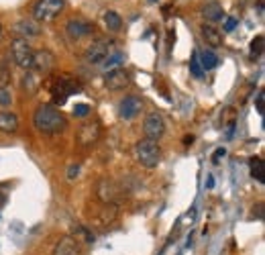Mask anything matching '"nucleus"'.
<instances>
[{
    "mask_svg": "<svg viewBox=\"0 0 265 255\" xmlns=\"http://www.w3.org/2000/svg\"><path fill=\"white\" fill-rule=\"evenodd\" d=\"M33 123L45 135H57V133H61L68 127V121L63 117V112L55 104H41L35 110Z\"/></svg>",
    "mask_w": 265,
    "mask_h": 255,
    "instance_id": "nucleus-1",
    "label": "nucleus"
},
{
    "mask_svg": "<svg viewBox=\"0 0 265 255\" xmlns=\"http://www.w3.org/2000/svg\"><path fill=\"white\" fill-rule=\"evenodd\" d=\"M135 155H137V161L149 170L157 168L161 161V149H159L157 141H151V139H141L135 145Z\"/></svg>",
    "mask_w": 265,
    "mask_h": 255,
    "instance_id": "nucleus-2",
    "label": "nucleus"
},
{
    "mask_svg": "<svg viewBox=\"0 0 265 255\" xmlns=\"http://www.w3.org/2000/svg\"><path fill=\"white\" fill-rule=\"evenodd\" d=\"M80 90H82V86L78 84V80H74V78H70V76H61V78H57V80L53 82V86H51L53 102L61 106L72 94H76V92H80Z\"/></svg>",
    "mask_w": 265,
    "mask_h": 255,
    "instance_id": "nucleus-3",
    "label": "nucleus"
},
{
    "mask_svg": "<svg viewBox=\"0 0 265 255\" xmlns=\"http://www.w3.org/2000/svg\"><path fill=\"white\" fill-rule=\"evenodd\" d=\"M10 53H12V61L23 67V69H33V49L27 43V39H14L10 43Z\"/></svg>",
    "mask_w": 265,
    "mask_h": 255,
    "instance_id": "nucleus-4",
    "label": "nucleus"
},
{
    "mask_svg": "<svg viewBox=\"0 0 265 255\" xmlns=\"http://www.w3.org/2000/svg\"><path fill=\"white\" fill-rule=\"evenodd\" d=\"M65 6V0H37L33 6L35 20H51L55 18Z\"/></svg>",
    "mask_w": 265,
    "mask_h": 255,
    "instance_id": "nucleus-5",
    "label": "nucleus"
},
{
    "mask_svg": "<svg viewBox=\"0 0 265 255\" xmlns=\"http://www.w3.org/2000/svg\"><path fill=\"white\" fill-rule=\"evenodd\" d=\"M96 196H98L104 204H117V202L123 198V188H121L115 180L102 178V180H98V184H96Z\"/></svg>",
    "mask_w": 265,
    "mask_h": 255,
    "instance_id": "nucleus-6",
    "label": "nucleus"
},
{
    "mask_svg": "<svg viewBox=\"0 0 265 255\" xmlns=\"http://www.w3.org/2000/svg\"><path fill=\"white\" fill-rule=\"evenodd\" d=\"M113 41H104V39H100V41H96V43H92L88 49H86V53H84V59L88 61V63H92V65H98V63H102L111 53H113Z\"/></svg>",
    "mask_w": 265,
    "mask_h": 255,
    "instance_id": "nucleus-7",
    "label": "nucleus"
},
{
    "mask_svg": "<svg viewBox=\"0 0 265 255\" xmlns=\"http://www.w3.org/2000/svg\"><path fill=\"white\" fill-rule=\"evenodd\" d=\"M143 133H145L147 139L157 141L165 133V121H163V117L159 112H149L147 119H145V123H143Z\"/></svg>",
    "mask_w": 265,
    "mask_h": 255,
    "instance_id": "nucleus-8",
    "label": "nucleus"
},
{
    "mask_svg": "<svg viewBox=\"0 0 265 255\" xmlns=\"http://www.w3.org/2000/svg\"><path fill=\"white\" fill-rule=\"evenodd\" d=\"M104 86L108 90H125L131 86V76L123 67H115L104 76Z\"/></svg>",
    "mask_w": 265,
    "mask_h": 255,
    "instance_id": "nucleus-9",
    "label": "nucleus"
},
{
    "mask_svg": "<svg viewBox=\"0 0 265 255\" xmlns=\"http://www.w3.org/2000/svg\"><path fill=\"white\" fill-rule=\"evenodd\" d=\"M141 108H143V100L139 98V96H125L121 102H119V114H121V119H135L139 112H141Z\"/></svg>",
    "mask_w": 265,
    "mask_h": 255,
    "instance_id": "nucleus-10",
    "label": "nucleus"
},
{
    "mask_svg": "<svg viewBox=\"0 0 265 255\" xmlns=\"http://www.w3.org/2000/svg\"><path fill=\"white\" fill-rule=\"evenodd\" d=\"M65 31H68V35L72 39H82V37L94 33V25L88 22V20H84V18H72V20H68Z\"/></svg>",
    "mask_w": 265,
    "mask_h": 255,
    "instance_id": "nucleus-11",
    "label": "nucleus"
},
{
    "mask_svg": "<svg viewBox=\"0 0 265 255\" xmlns=\"http://www.w3.org/2000/svg\"><path fill=\"white\" fill-rule=\"evenodd\" d=\"M55 63V55L47 49L43 51H35L33 53V69H37L39 74H47Z\"/></svg>",
    "mask_w": 265,
    "mask_h": 255,
    "instance_id": "nucleus-12",
    "label": "nucleus"
},
{
    "mask_svg": "<svg viewBox=\"0 0 265 255\" xmlns=\"http://www.w3.org/2000/svg\"><path fill=\"white\" fill-rule=\"evenodd\" d=\"M14 31L27 39V37H37L41 33V27H39V22L35 18H20L14 25Z\"/></svg>",
    "mask_w": 265,
    "mask_h": 255,
    "instance_id": "nucleus-13",
    "label": "nucleus"
},
{
    "mask_svg": "<svg viewBox=\"0 0 265 255\" xmlns=\"http://www.w3.org/2000/svg\"><path fill=\"white\" fill-rule=\"evenodd\" d=\"M98 137H100V127L96 123L94 125H82L80 133H78V141L82 145H92V143L98 141Z\"/></svg>",
    "mask_w": 265,
    "mask_h": 255,
    "instance_id": "nucleus-14",
    "label": "nucleus"
},
{
    "mask_svg": "<svg viewBox=\"0 0 265 255\" xmlns=\"http://www.w3.org/2000/svg\"><path fill=\"white\" fill-rule=\"evenodd\" d=\"M202 37H204L206 45H210V47H223L225 45L223 33L212 25H202Z\"/></svg>",
    "mask_w": 265,
    "mask_h": 255,
    "instance_id": "nucleus-15",
    "label": "nucleus"
},
{
    "mask_svg": "<svg viewBox=\"0 0 265 255\" xmlns=\"http://www.w3.org/2000/svg\"><path fill=\"white\" fill-rule=\"evenodd\" d=\"M53 255H80L78 239H74V237H63V239L55 245Z\"/></svg>",
    "mask_w": 265,
    "mask_h": 255,
    "instance_id": "nucleus-16",
    "label": "nucleus"
},
{
    "mask_svg": "<svg viewBox=\"0 0 265 255\" xmlns=\"http://www.w3.org/2000/svg\"><path fill=\"white\" fill-rule=\"evenodd\" d=\"M202 16L208 20V22H218L225 18V10L218 2H206L202 6Z\"/></svg>",
    "mask_w": 265,
    "mask_h": 255,
    "instance_id": "nucleus-17",
    "label": "nucleus"
},
{
    "mask_svg": "<svg viewBox=\"0 0 265 255\" xmlns=\"http://www.w3.org/2000/svg\"><path fill=\"white\" fill-rule=\"evenodd\" d=\"M198 61H200V65H202V69L204 72H208V69H214L216 65H218V55L212 51V49H204V51H200L198 53Z\"/></svg>",
    "mask_w": 265,
    "mask_h": 255,
    "instance_id": "nucleus-18",
    "label": "nucleus"
},
{
    "mask_svg": "<svg viewBox=\"0 0 265 255\" xmlns=\"http://www.w3.org/2000/svg\"><path fill=\"white\" fill-rule=\"evenodd\" d=\"M18 129V119L16 114L8 112V110H2L0 112V131L2 133H14Z\"/></svg>",
    "mask_w": 265,
    "mask_h": 255,
    "instance_id": "nucleus-19",
    "label": "nucleus"
},
{
    "mask_svg": "<svg viewBox=\"0 0 265 255\" xmlns=\"http://www.w3.org/2000/svg\"><path fill=\"white\" fill-rule=\"evenodd\" d=\"M251 176L257 180V182H265V168H263V159L261 157H253L251 159Z\"/></svg>",
    "mask_w": 265,
    "mask_h": 255,
    "instance_id": "nucleus-20",
    "label": "nucleus"
},
{
    "mask_svg": "<svg viewBox=\"0 0 265 255\" xmlns=\"http://www.w3.org/2000/svg\"><path fill=\"white\" fill-rule=\"evenodd\" d=\"M104 22H106V27H108L111 31H121V27H123V18H121V14L115 12V10H108V12L104 14Z\"/></svg>",
    "mask_w": 265,
    "mask_h": 255,
    "instance_id": "nucleus-21",
    "label": "nucleus"
},
{
    "mask_svg": "<svg viewBox=\"0 0 265 255\" xmlns=\"http://www.w3.org/2000/svg\"><path fill=\"white\" fill-rule=\"evenodd\" d=\"M190 72H192V76L198 78V80L204 78V69H202L200 61H198V51H194V55H192V59H190Z\"/></svg>",
    "mask_w": 265,
    "mask_h": 255,
    "instance_id": "nucleus-22",
    "label": "nucleus"
},
{
    "mask_svg": "<svg viewBox=\"0 0 265 255\" xmlns=\"http://www.w3.org/2000/svg\"><path fill=\"white\" fill-rule=\"evenodd\" d=\"M123 59H125V55H123L121 51H115V53H111V55H108V57L102 61V65H104L106 69H108V67H111V69H115V67H117V65H119Z\"/></svg>",
    "mask_w": 265,
    "mask_h": 255,
    "instance_id": "nucleus-23",
    "label": "nucleus"
},
{
    "mask_svg": "<svg viewBox=\"0 0 265 255\" xmlns=\"http://www.w3.org/2000/svg\"><path fill=\"white\" fill-rule=\"evenodd\" d=\"M251 53H253V55H261V53H263V35H257V37L251 41Z\"/></svg>",
    "mask_w": 265,
    "mask_h": 255,
    "instance_id": "nucleus-24",
    "label": "nucleus"
},
{
    "mask_svg": "<svg viewBox=\"0 0 265 255\" xmlns=\"http://www.w3.org/2000/svg\"><path fill=\"white\" fill-rule=\"evenodd\" d=\"M90 110H92V108H90L88 104H84V102H80V104L74 106V114H76V117H88Z\"/></svg>",
    "mask_w": 265,
    "mask_h": 255,
    "instance_id": "nucleus-25",
    "label": "nucleus"
},
{
    "mask_svg": "<svg viewBox=\"0 0 265 255\" xmlns=\"http://www.w3.org/2000/svg\"><path fill=\"white\" fill-rule=\"evenodd\" d=\"M12 102V96L6 88H0V106H8Z\"/></svg>",
    "mask_w": 265,
    "mask_h": 255,
    "instance_id": "nucleus-26",
    "label": "nucleus"
},
{
    "mask_svg": "<svg viewBox=\"0 0 265 255\" xmlns=\"http://www.w3.org/2000/svg\"><path fill=\"white\" fill-rule=\"evenodd\" d=\"M235 29H237V18L229 16V18L225 20V31H227V33H233Z\"/></svg>",
    "mask_w": 265,
    "mask_h": 255,
    "instance_id": "nucleus-27",
    "label": "nucleus"
},
{
    "mask_svg": "<svg viewBox=\"0 0 265 255\" xmlns=\"http://www.w3.org/2000/svg\"><path fill=\"white\" fill-rule=\"evenodd\" d=\"M78 174H80V166H78V164H72L70 170H68V180H76Z\"/></svg>",
    "mask_w": 265,
    "mask_h": 255,
    "instance_id": "nucleus-28",
    "label": "nucleus"
},
{
    "mask_svg": "<svg viewBox=\"0 0 265 255\" xmlns=\"http://www.w3.org/2000/svg\"><path fill=\"white\" fill-rule=\"evenodd\" d=\"M227 155V149L225 147H218L216 151H214V155H212V161L216 164V161H220V157H225Z\"/></svg>",
    "mask_w": 265,
    "mask_h": 255,
    "instance_id": "nucleus-29",
    "label": "nucleus"
},
{
    "mask_svg": "<svg viewBox=\"0 0 265 255\" xmlns=\"http://www.w3.org/2000/svg\"><path fill=\"white\" fill-rule=\"evenodd\" d=\"M257 110H259V112H263V92H259V94H257Z\"/></svg>",
    "mask_w": 265,
    "mask_h": 255,
    "instance_id": "nucleus-30",
    "label": "nucleus"
},
{
    "mask_svg": "<svg viewBox=\"0 0 265 255\" xmlns=\"http://www.w3.org/2000/svg\"><path fill=\"white\" fill-rule=\"evenodd\" d=\"M192 141H194V137H192V135H190V137H186V139H184V143H186V145H192Z\"/></svg>",
    "mask_w": 265,
    "mask_h": 255,
    "instance_id": "nucleus-31",
    "label": "nucleus"
},
{
    "mask_svg": "<svg viewBox=\"0 0 265 255\" xmlns=\"http://www.w3.org/2000/svg\"><path fill=\"white\" fill-rule=\"evenodd\" d=\"M206 186H208V188H212V186H214V180H212V178H208V180H206Z\"/></svg>",
    "mask_w": 265,
    "mask_h": 255,
    "instance_id": "nucleus-32",
    "label": "nucleus"
},
{
    "mask_svg": "<svg viewBox=\"0 0 265 255\" xmlns=\"http://www.w3.org/2000/svg\"><path fill=\"white\" fill-rule=\"evenodd\" d=\"M2 202H4V196H2V194H0V204H2Z\"/></svg>",
    "mask_w": 265,
    "mask_h": 255,
    "instance_id": "nucleus-33",
    "label": "nucleus"
},
{
    "mask_svg": "<svg viewBox=\"0 0 265 255\" xmlns=\"http://www.w3.org/2000/svg\"><path fill=\"white\" fill-rule=\"evenodd\" d=\"M0 35H2V25H0Z\"/></svg>",
    "mask_w": 265,
    "mask_h": 255,
    "instance_id": "nucleus-34",
    "label": "nucleus"
}]
</instances>
